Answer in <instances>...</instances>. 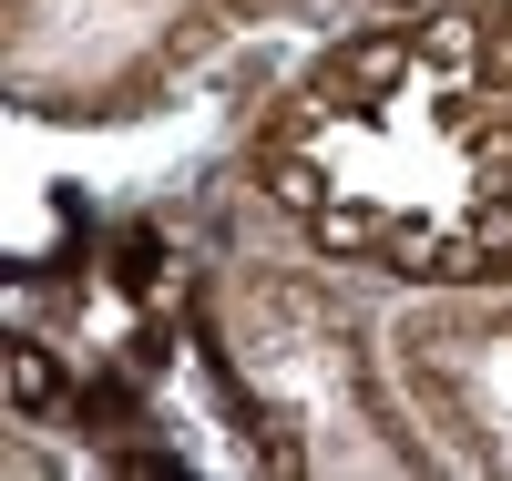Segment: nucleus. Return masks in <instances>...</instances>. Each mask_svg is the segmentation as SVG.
I'll list each match as a JSON object with an SVG mask.
<instances>
[{
	"label": "nucleus",
	"instance_id": "f257e3e1",
	"mask_svg": "<svg viewBox=\"0 0 512 481\" xmlns=\"http://www.w3.org/2000/svg\"><path fill=\"white\" fill-rule=\"evenodd\" d=\"M226 195L390 297L512 287V0L349 11L246 82Z\"/></svg>",
	"mask_w": 512,
	"mask_h": 481
},
{
	"label": "nucleus",
	"instance_id": "f03ea898",
	"mask_svg": "<svg viewBox=\"0 0 512 481\" xmlns=\"http://www.w3.org/2000/svg\"><path fill=\"white\" fill-rule=\"evenodd\" d=\"M185 215V369L236 430V461L287 481H441V451L390 359L400 297L297 236H267L226 195V174H195Z\"/></svg>",
	"mask_w": 512,
	"mask_h": 481
},
{
	"label": "nucleus",
	"instance_id": "7ed1b4c3",
	"mask_svg": "<svg viewBox=\"0 0 512 481\" xmlns=\"http://www.w3.org/2000/svg\"><path fill=\"white\" fill-rule=\"evenodd\" d=\"M359 0H0V103L31 134H154L236 62L297 52Z\"/></svg>",
	"mask_w": 512,
	"mask_h": 481
},
{
	"label": "nucleus",
	"instance_id": "20e7f679",
	"mask_svg": "<svg viewBox=\"0 0 512 481\" xmlns=\"http://www.w3.org/2000/svg\"><path fill=\"white\" fill-rule=\"evenodd\" d=\"M390 359L451 481H512V287H410Z\"/></svg>",
	"mask_w": 512,
	"mask_h": 481
},
{
	"label": "nucleus",
	"instance_id": "39448f33",
	"mask_svg": "<svg viewBox=\"0 0 512 481\" xmlns=\"http://www.w3.org/2000/svg\"><path fill=\"white\" fill-rule=\"evenodd\" d=\"M359 11H441V0H359Z\"/></svg>",
	"mask_w": 512,
	"mask_h": 481
}]
</instances>
